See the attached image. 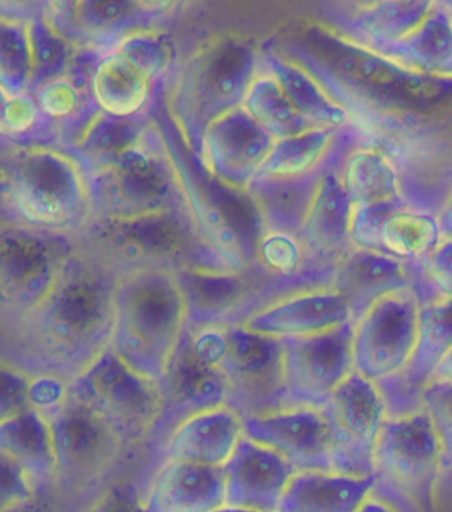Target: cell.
Returning <instances> with one entry per match:
<instances>
[{"label":"cell","instance_id":"29","mask_svg":"<svg viewBox=\"0 0 452 512\" xmlns=\"http://www.w3.org/2000/svg\"><path fill=\"white\" fill-rule=\"evenodd\" d=\"M352 202L344 185L332 174L319 182L303 233L308 245L321 254H333L349 238Z\"/></svg>","mask_w":452,"mask_h":512},{"label":"cell","instance_id":"52","mask_svg":"<svg viewBox=\"0 0 452 512\" xmlns=\"http://www.w3.org/2000/svg\"><path fill=\"white\" fill-rule=\"evenodd\" d=\"M15 96L0 85V133L2 134H6L7 116Z\"/></svg>","mask_w":452,"mask_h":512},{"label":"cell","instance_id":"2","mask_svg":"<svg viewBox=\"0 0 452 512\" xmlns=\"http://www.w3.org/2000/svg\"><path fill=\"white\" fill-rule=\"evenodd\" d=\"M187 325L186 298L174 268L118 272L111 348L130 368L160 384Z\"/></svg>","mask_w":452,"mask_h":512},{"label":"cell","instance_id":"42","mask_svg":"<svg viewBox=\"0 0 452 512\" xmlns=\"http://www.w3.org/2000/svg\"><path fill=\"white\" fill-rule=\"evenodd\" d=\"M40 495L44 494L40 493L26 469L0 450V512L15 509Z\"/></svg>","mask_w":452,"mask_h":512},{"label":"cell","instance_id":"30","mask_svg":"<svg viewBox=\"0 0 452 512\" xmlns=\"http://www.w3.org/2000/svg\"><path fill=\"white\" fill-rule=\"evenodd\" d=\"M451 339V298L422 302L417 347L409 367L398 379L413 385H429L435 371L451 355Z\"/></svg>","mask_w":452,"mask_h":512},{"label":"cell","instance_id":"6","mask_svg":"<svg viewBox=\"0 0 452 512\" xmlns=\"http://www.w3.org/2000/svg\"><path fill=\"white\" fill-rule=\"evenodd\" d=\"M75 256L61 233L27 225L0 230V312L26 323Z\"/></svg>","mask_w":452,"mask_h":512},{"label":"cell","instance_id":"27","mask_svg":"<svg viewBox=\"0 0 452 512\" xmlns=\"http://www.w3.org/2000/svg\"><path fill=\"white\" fill-rule=\"evenodd\" d=\"M152 79L129 56L114 50L97 63L89 89L105 115L133 119L148 103Z\"/></svg>","mask_w":452,"mask_h":512},{"label":"cell","instance_id":"39","mask_svg":"<svg viewBox=\"0 0 452 512\" xmlns=\"http://www.w3.org/2000/svg\"><path fill=\"white\" fill-rule=\"evenodd\" d=\"M30 31L32 80L31 89L63 77L72 56L68 44L43 20L28 22Z\"/></svg>","mask_w":452,"mask_h":512},{"label":"cell","instance_id":"48","mask_svg":"<svg viewBox=\"0 0 452 512\" xmlns=\"http://www.w3.org/2000/svg\"><path fill=\"white\" fill-rule=\"evenodd\" d=\"M75 512H145L141 493L125 483H107Z\"/></svg>","mask_w":452,"mask_h":512},{"label":"cell","instance_id":"35","mask_svg":"<svg viewBox=\"0 0 452 512\" xmlns=\"http://www.w3.org/2000/svg\"><path fill=\"white\" fill-rule=\"evenodd\" d=\"M399 54L415 67L426 71L451 69V27L449 16L441 11L429 12L417 28L396 44Z\"/></svg>","mask_w":452,"mask_h":512},{"label":"cell","instance_id":"18","mask_svg":"<svg viewBox=\"0 0 452 512\" xmlns=\"http://www.w3.org/2000/svg\"><path fill=\"white\" fill-rule=\"evenodd\" d=\"M225 505L278 512L296 470L275 450L243 437L222 467Z\"/></svg>","mask_w":452,"mask_h":512},{"label":"cell","instance_id":"3","mask_svg":"<svg viewBox=\"0 0 452 512\" xmlns=\"http://www.w3.org/2000/svg\"><path fill=\"white\" fill-rule=\"evenodd\" d=\"M0 184L27 226L61 233L79 225L87 214V178L75 158L60 150H22L7 162Z\"/></svg>","mask_w":452,"mask_h":512},{"label":"cell","instance_id":"28","mask_svg":"<svg viewBox=\"0 0 452 512\" xmlns=\"http://www.w3.org/2000/svg\"><path fill=\"white\" fill-rule=\"evenodd\" d=\"M0 450L11 455L34 479L40 493L52 487L55 451L50 421L30 406L0 424Z\"/></svg>","mask_w":452,"mask_h":512},{"label":"cell","instance_id":"50","mask_svg":"<svg viewBox=\"0 0 452 512\" xmlns=\"http://www.w3.org/2000/svg\"><path fill=\"white\" fill-rule=\"evenodd\" d=\"M129 10L125 2H87L81 6V16L89 26L101 27L125 18Z\"/></svg>","mask_w":452,"mask_h":512},{"label":"cell","instance_id":"15","mask_svg":"<svg viewBox=\"0 0 452 512\" xmlns=\"http://www.w3.org/2000/svg\"><path fill=\"white\" fill-rule=\"evenodd\" d=\"M274 142L246 108L239 105L206 125L203 157L211 172L223 182L244 186L258 176Z\"/></svg>","mask_w":452,"mask_h":512},{"label":"cell","instance_id":"36","mask_svg":"<svg viewBox=\"0 0 452 512\" xmlns=\"http://www.w3.org/2000/svg\"><path fill=\"white\" fill-rule=\"evenodd\" d=\"M331 141L329 128H315L300 136L276 140L258 176L295 177L311 173Z\"/></svg>","mask_w":452,"mask_h":512},{"label":"cell","instance_id":"20","mask_svg":"<svg viewBox=\"0 0 452 512\" xmlns=\"http://www.w3.org/2000/svg\"><path fill=\"white\" fill-rule=\"evenodd\" d=\"M243 437L242 414L231 406L201 410L171 426L161 461L223 467Z\"/></svg>","mask_w":452,"mask_h":512},{"label":"cell","instance_id":"32","mask_svg":"<svg viewBox=\"0 0 452 512\" xmlns=\"http://www.w3.org/2000/svg\"><path fill=\"white\" fill-rule=\"evenodd\" d=\"M243 103L256 123L275 141L321 128L297 111L271 73L255 77Z\"/></svg>","mask_w":452,"mask_h":512},{"label":"cell","instance_id":"14","mask_svg":"<svg viewBox=\"0 0 452 512\" xmlns=\"http://www.w3.org/2000/svg\"><path fill=\"white\" fill-rule=\"evenodd\" d=\"M104 262L114 270L161 266L174 268L185 258L186 235L181 225L164 211L130 217H111L100 235ZM118 271V272H120Z\"/></svg>","mask_w":452,"mask_h":512},{"label":"cell","instance_id":"37","mask_svg":"<svg viewBox=\"0 0 452 512\" xmlns=\"http://www.w3.org/2000/svg\"><path fill=\"white\" fill-rule=\"evenodd\" d=\"M31 80L28 22L0 16V85L12 95H27Z\"/></svg>","mask_w":452,"mask_h":512},{"label":"cell","instance_id":"53","mask_svg":"<svg viewBox=\"0 0 452 512\" xmlns=\"http://www.w3.org/2000/svg\"><path fill=\"white\" fill-rule=\"evenodd\" d=\"M7 512H54L52 511V507L50 502L47 499H44V495H40V497H36L32 499L30 502L23 503L15 509H12Z\"/></svg>","mask_w":452,"mask_h":512},{"label":"cell","instance_id":"4","mask_svg":"<svg viewBox=\"0 0 452 512\" xmlns=\"http://www.w3.org/2000/svg\"><path fill=\"white\" fill-rule=\"evenodd\" d=\"M46 417L55 451L52 489L64 499L85 502L107 485L126 446L112 426L72 392Z\"/></svg>","mask_w":452,"mask_h":512},{"label":"cell","instance_id":"23","mask_svg":"<svg viewBox=\"0 0 452 512\" xmlns=\"http://www.w3.org/2000/svg\"><path fill=\"white\" fill-rule=\"evenodd\" d=\"M189 325L242 323L251 314V288L239 271L177 268Z\"/></svg>","mask_w":452,"mask_h":512},{"label":"cell","instance_id":"44","mask_svg":"<svg viewBox=\"0 0 452 512\" xmlns=\"http://www.w3.org/2000/svg\"><path fill=\"white\" fill-rule=\"evenodd\" d=\"M116 50L129 56L150 79L160 75L170 62L169 47L164 40L148 32L128 36L118 44Z\"/></svg>","mask_w":452,"mask_h":512},{"label":"cell","instance_id":"19","mask_svg":"<svg viewBox=\"0 0 452 512\" xmlns=\"http://www.w3.org/2000/svg\"><path fill=\"white\" fill-rule=\"evenodd\" d=\"M140 140L105 172L103 198L111 217L157 213L169 201V170L160 157L141 145Z\"/></svg>","mask_w":452,"mask_h":512},{"label":"cell","instance_id":"1","mask_svg":"<svg viewBox=\"0 0 452 512\" xmlns=\"http://www.w3.org/2000/svg\"><path fill=\"white\" fill-rule=\"evenodd\" d=\"M118 271L75 256L50 298L23 323L34 355L69 380L111 347Z\"/></svg>","mask_w":452,"mask_h":512},{"label":"cell","instance_id":"7","mask_svg":"<svg viewBox=\"0 0 452 512\" xmlns=\"http://www.w3.org/2000/svg\"><path fill=\"white\" fill-rule=\"evenodd\" d=\"M421 310L413 287L374 300L353 321L354 372L378 386L402 376L417 347Z\"/></svg>","mask_w":452,"mask_h":512},{"label":"cell","instance_id":"16","mask_svg":"<svg viewBox=\"0 0 452 512\" xmlns=\"http://www.w3.org/2000/svg\"><path fill=\"white\" fill-rule=\"evenodd\" d=\"M319 54L348 79L378 96L410 105L426 104L442 95L443 83L426 73L409 71L361 48L319 36Z\"/></svg>","mask_w":452,"mask_h":512},{"label":"cell","instance_id":"33","mask_svg":"<svg viewBox=\"0 0 452 512\" xmlns=\"http://www.w3.org/2000/svg\"><path fill=\"white\" fill-rule=\"evenodd\" d=\"M441 243V230L433 217L397 211L382 227L380 253L398 260L421 259Z\"/></svg>","mask_w":452,"mask_h":512},{"label":"cell","instance_id":"17","mask_svg":"<svg viewBox=\"0 0 452 512\" xmlns=\"http://www.w3.org/2000/svg\"><path fill=\"white\" fill-rule=\"evenodd\" d=\"M353 323L348 299L333 287L285 296L256 308L244 327L274 339L319 335Z\"/></svg>","mask_w":452,"mask_h":512},{"label":"cell","instance_id":"25","mask_svg":"<svg viewBox=\"0 0 452 512\" xmlns=\"http://www.w3.org/2000/svg\"><path fill=\"white\" fill-rule=\"evenodd\" d=\"M411 287L409 272L402 260L360 249L342 260L333 288L348 299L353 321L382 295Z\"/></svg>","mask_w":452,"mask_h":512},{"label":"cell","instance_id":"34","mask_svg":"<svg viewBox=\"0 0 452 512\" xmlns=\"http://www.w3.org/2000/svg\"><path fill=\"white\" fill-rule=\"evenodd\" d=\"M342 185L353 207L398 202L396 172L378 153H357L349 161Z\"/></svg>","mask_w":452,"mask_h":512},{"label":"cell","instance_id":"43","mask_svg":"<svg viewBox=\"0 0 452 512\" xmlns=\"http://www.w3.org/2000/svg\"><path fill=\"white\" fill-rule=\"evenodd\" d=\"M398 211V202L353 207L349 237L360 249L380 251L382 227Z\"/></svg>","mask_w":452,"mask_h":512},{"label":"cell","instance_id":"11","mask_svg":"<svg viewBox=\"0 0 452 512\" xmlns=\"http://www.w3.org/2000/svg\"><path fill=\"white\" fill-rule=\"evenodd\" d=\"M321 409L331 428L337 473L372 477L374 449L389 417L380 386L353 372Z\"/></svg>","mask_w":452,"mask_h":512},{"label":"cell","instance_id":"12","mask_svg":"<svg viewBox=\"0 0 452 512\" xmlns=\"http://www.w3.org/2000/svg\"><path fill=\"white\" fill-rule=\"evenodd\" d=\"M223 372L230 402L242 417L284 408L283 349L279 339L252 332L240 323L226 324Z\"/></svg>","mask_w":452,"mask_h":512},{"label":"cell","instance_id":"10","mask_svg":"<svg viewBox=\"0 0 452 512\" xmlns=\"http://www.w3.org/2000/svg\"><path fill=\"white\" fill-rule=\"evenodd\" d=\"M284 408H321L354 372L353 323L319 335L280 339Z\"/></svg>","mask_w":452,"mask_h":512},{"label":"cell","instance_id":"24","mask_svg":"<svg viewBox=\"0 0 452 512\" xmlns=\"http://www.w3.org/2000/svg\"><path fill=\"white\" fill-rule=\"evenodd\" d=\"M377 478L336 471H299L285 490L278 512H356Z\"/></svg>","mask_w":452,"mask_h":512},{"label":"cell","instance_id":"9","mask_svg":"<svg viewBox=\"0 0 452 512\" xmlns=\"http://www.w3.org/2000/svg\"><path fill=\"white\" fill-rule=\"evenodd\" d=\"M449 444L425 405L389 414L374 449V477L402 493H426L449 457Z\"/></svg>","mask_w":452,"mask_h":512},{"label":"cell","instance_id":"5","mask_svg":"<svg viewBox=\"0 0 452 512\" xmlns=\"http://www.w3.org/2000/svg\"><path fill=\"white\" fill-rule=\"evenodd\" d=\"M71 392L99 413L125 446L148 441L164 421L160 384L130 368L111 347L72 379Z\"/></svg>","mask_w":452,"mask_h":512},{"label":"cell","instance_id":"49","mask_svg":"<svg viewBox=\"0 0 452 512\" xmlns=\"http://www.w3.org/2000/svg\"><path fill=\"white\" fill-rule=\"evenodd\" d=\"M426 258L427 274L437 288L438 298H451V243H439Z\"/></svg>","mask_w":452,"mask_h":512},{"label":"cell","instance_id":"45","mask_svg":"<svg viewBox=\"0 0 452 512\" xmlns=\"http://www.w3.org/2000/svg\"><path fill=\"white\" fill-rule=\"evenodd\" d=\"M31 373L0 360V424L30 408Z\"/></svg>","mask_w":452,"mask_h":512},{"label":"cell","instance_id":"46","mask_svg":"<svg viewBox=\"0 0 452 512\" xmlns=\"http://www.w3.org/2000/svg\"><path fill=\"white\" fill-rule=\"evenodd\" d=\"M39 111L55 120H67L80 109V89L68 77H59L38 88Z\"/></svg>","mask_w":452,"mask_h":512},{"label":"cell","instance_id":"54","mask_svg":"<svg viewBox=\"0 0 452 512\" xmlns=\"http://www.w3.org/2000/svg\"><path fill=\"white\" fill-rule=\"evenodd\" d=\"M214 512H262V511H256V510H248V509H242V507H232V506H222L219 507L218 510H215Z\"/></svg>","mask_w":452,"mask_h":512},{"label":"cell","instance_id":"31","mask_svg":"<svg viewBox=\"0 0 452 512\" xmlns=\"http://www.w3.org/2000/svg\"><path fill=\"white\" fill-rule=\"evenodd\" d=\"M267 60L271 75L301 115L321 128L340 127L346 123L348 115L344 108L305 69L274 55L268 56Z\"/></svg>","mask_w":452,"mask_h":512},{"label":"cell","instance_id":"8","mask_svg":"<svg viewBox=\"0 0 452 512\" xmlns=\"http://www.w3.org/2000/svg\"><path fill=\"white\" fill-rule=\"evenodd\" d=\"M225 353L226 324L187 325L160 381L165 400L161 428L170 429L189 414L228 405Z\"/></svg>","mask_w":452,"mask_h":512},{"label":"cell","instance_id":"21","mask_svg":"<svg viewBox=\"0 0 452 512\" xmlns=\"http://www.w3.org/2000/svg\"><path fill=\"white\" fill-rule=\"evenodd\" d=\"M141 503L145 512H214L225 506L222 467L161 461Z\"/></svg>","mask_w":452,"mask_h":512},{"label":"cell","instance_id":"51","mask_svg":"<svg viewBox=\"0 0 452 512\" xmlns=\"http://www.w3.org/2000/svg\"><path fill=\"white\" fill-rule=\"evenodd\" d=\"M356 512H401L398 507L386 495L380 493L378 487H374L368 497L362 501Z\"/></svg>","mask_w":452,"mask_h":512},{"label":"cell","instance_id":"41","mask_svg":"<svg viewBox=\"0 0 452 512\" xmlns=\"http://www.w3.org/2000/svg\"><path fill=\"white\" fill-rule=\"evenodd\" d=\"M256 256L271 272L289 276L300 270L304 250L293 235L271 231L260 238Z\"/></svg>","mask_w":452,"mask_h":512},{"label":"cell","instance_id":"26","mask_svg":"<svg viewBox=\"0 0 452 512\" xmlns=\"http://www.w3.org/2000/svg\"><path fill=\"white\" fill-rule=\"evenodd\" d=\"M319 182L311 173L295 177L256 176L250 182V192L260 217L271 231L296 237L307 223Z\"/></svg>","mask_w":452,"mask_h":512},{"label":"cell","instance_id":"38","mask_svg":"<svg viewBox=\"0 0 452 512\" xmlns=\"http://www.w3.org/2000/svg\"><path fill=\"white\" fill-rule=\"evenodd\" d=\"M430 11L427 2L381 3L362 15L360 27L377 42L398 44L423 22Z\"/></svg>","mask_w":452,"mask_h":512},{"label":"cell","instance_id":"40","mask_svg":"<svg viewBox=\"0 0 452 512\" xmlns=\"http://www.w3.org/2000/svg\"><path fill=\"white\" fill-rule=\"evenodd\" d=\"M141 133L134 119H118L99 111L84 133L85 154L105 162H114L132 148Z\"/></svg>","mask_w":452,"mask_h":512},{"label":"cell","instance_id":"22","mask_svg":"<svg viewBox=\"0 0 452 512\" xmlns=\"http://www.w3.org/2000/svg\"><path fill=\"white\" fill-rule=\"evenodd\" d=\"M254 72V55L240 43H221L202 59L194 76L193 100L206 125L239 107L255 79Z\"/></svg>","mask_w":452,"mask_h":512},{"label":"cell","instance_id":"47","mask_svg":"<svg viewBox=\"0 0 452 512\" xmlns=\"http://www.w3.org/2000/svg\"><path fill=\"white\" fill-rule=\"evenodd\" d=\"M68 377L54 371H46L31 376L30 404L44 416L60 408L71 393Z\"/></svg>","mask_w":452,"mask_h":512},{"label":"cell","instance_id":"13","mask_svg":"<svg viewBox=\"0 0 452 512\" xmlns=\"http://www.w3.org/2000/svg\"><path fill=\"white\" fill-rule=\"evenodd\" d=\"M244 437L267 446L299 471H336L331 428L321 408L289 406L243 418Z\"/></svg>","mask_w":452,"mask_h":512}]
</instances>
